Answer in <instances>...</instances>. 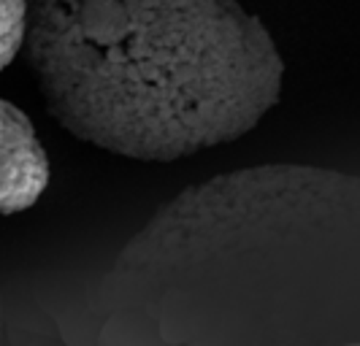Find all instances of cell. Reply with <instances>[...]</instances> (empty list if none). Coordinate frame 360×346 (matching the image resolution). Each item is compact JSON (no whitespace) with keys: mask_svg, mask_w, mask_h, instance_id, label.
Wrapping results in <instances>:
<instances>
[{"mask_svg":"<svg viewBox=\"0 0 360 346\" xmlns=\"http://www.w3.org/2000/svg\"><path fill=\"white\" fill-rule=\"evenodd\" d=\"M22 52L71 135L146 163L247 135L285 76L238 0H27Z\"/></svg>","mask_w":360,"mask_h":346,"instance_id":"2","label":"cell"},{"mask_svg":"<svg viewBox=\"0 0 360 346\" xmlns=\"http://www.w3.org/2000/svg\"><path fill=\"white\" fill-rule=\"evenodd\" d=\"M3 135H6V100L0 98V144H3Z\"/></svg>","mask_w":360,"mask_h":346,"instance_id":"5","label":"cell"},{"mask_svg":"<svg viewBox=\"0 0 360 346\" xmlns=\"http://www.w3.org/2000/svg\"><path fill=\"white\" fill-rule=\"evenodd\" d=\"M27 0H0V73L25 49Z\"/></svg>","mask_w":360,"mask_h":346,"instance_id":"4","label":"cell"},{"mask_svg":"<svg viewBox=\"0 0 360 346\" xmlns=\"http://www.w3.org/2000/svg\"><path fill=\"white\" fill-rule=\"evenodd\" d=\"M95 346H344L360 335V179L260 165L187 187L98 290Z\"/></svg>","mask_w":360,"mask_h":346,"instance_id":"1","label":"cell"},{"mask_svg":"<svg viewBox=\"0 0 360 346\" xmlns=\"http://www.w3.org/2000/svg\"><path fill=\"white\" fill-rule=\"evenodd\" d=\"M0 346H3V314H0Z\"/></svg>","mask_w":360,"mask_h":346,"instance_id":"6","label":"cell"},{"mask_svg":"<svg viewBox=\"0 0 360 346\" xmlns=\"http://www.w3.org/2000/svg\"><path fill=\"white\" fill-rule=\"evenodd\" d=\"M355 346H360V344H355Z\"/></svg>","mask_w":360,"mask_h":346,"instance_id":"7","label":"cell"},{"mask_svg":"<svg viewBox=\"0 0 360 346\" xmlns=\"http://www.w3.org/2000/svg\"><path fill=\"white\" fill-rule=\"evenodd\" d=\"M49 184V157L25 111L6 100V135L0 144V214L33 208Z\"/></svg>","mask_w":360,"mask_h":346,"instance_id":"3","label":"cell"}]
</instances>
